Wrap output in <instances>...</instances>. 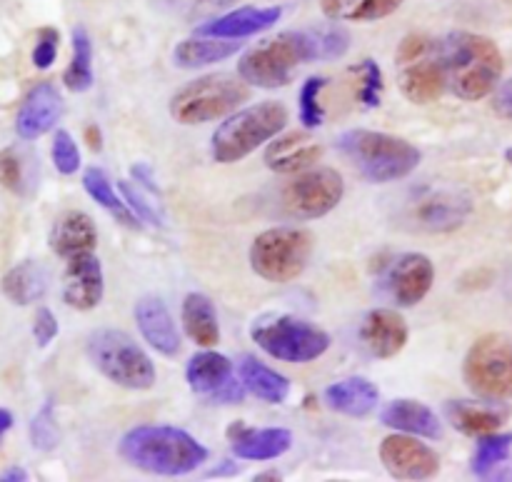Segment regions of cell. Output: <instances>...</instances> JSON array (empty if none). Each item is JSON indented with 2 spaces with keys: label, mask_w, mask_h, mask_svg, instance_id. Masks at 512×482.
Here are the masks:
<instances>
[{
  "label": "cell",
  "mask_w": 512,
  "mask_h": 482,
  "mask_svg": "<svg viewBox=\"0 0 512 482\" xmlns=\"http://www.w3.org/2000/svg\"><path fill=\"white\" fill-rule=\"evenodd\" d=\"M83 188H85V193H88L90 198L100 205V208L108 210V213L113 215L118 223H123L125 228H140V225H143L138 220V215L128 208V203L123 200V195L115 193L113 183H110L108 173H105L103 168H95V165L85 168Z\"/></svg>",
  "instance_id": "33"
},
{
  "label": "cell",
  "mask_w": 512,
  "mask_h": 482,
  "mask_svg": "<svg viewBox=\"0 0 512 482\" xmlns=\"http://www.w3.org/2000/svg\"><path fill=\"white\" fill-rule=\"evenodd\" d=\"M63 83L70 93H85L93 85V40L83 25L73 28V58L65 68Z\"/></svg>",
  "instance_id": "34"
},
{
  "label": "cell",
  "mask_w": 512,
  "mask_h": 482,
  "mask_svg": "<svg viewBox=\"0 0 512 482\" xmlns=\"http://www.w3.org/2000/svg\"><path fill=\"white\" fill-rule=\"evenodd\" d=\"M63 115V98L58 88L48 80L33 85L20 100V108L15 113V133L20 140H38L40 135L50 133L58 125Z\"/></svg>",
  "instance_id": "15"
},
{
  "label": "cell",
  "mask_w": 512,
  "mask_h": 482,
  "mask_svg": "<svg viewBox=\"0 0 512 482\" xmlns=\"http://www.w3.org/2000/svg\"><path fill=\"white\" fill-rule=\"evenodd\" d=\"M512 450V433H488L478 438V448L473 455V473L478 478H490L508 460Z\"/></svg>",
  "instance_id": "35"
},
{
  "label": "cell",
  "mask_w": 512,
  "mask_h": 482,
  "mask_svg": "<svg viewBox=\"0 0 512 482\" xmlns=\"http://www.w3.org/2000/svg\"><path fill=\"white\" fill-rule=\"evenodd\" d=\"M345 195V183L338 170L318 168L300 173L283 190V208L290 218L315 220L328 215L340 205Z\"/></svg>",
  "instance_id": "12"
},
{
  "label": "cell",
  "mask_w": 512,
  "mask_h": 482,
  "mask_svg": "<svg viewBox=\"0 0 512 482\" xmlns=\"http://www.w3.org/2000/svg\"><path fill=\"white\" fill-rule=\"evenodd\" d=\"M505 160H508V163L512 165V148H508V150H505Z\"/></svg>",
  "instance_id": "49"
},
{
  "label": "cell",
  "mask_w": 512,
  "mask_h": 482,
  "mask_svg": "<svg viewBox=\"0 0 512 482\" xmlns=\"http://www.w3.org/2000/svg\"><path fill=\"white\" fill-rule=\"evenodd\" d=\"M0 185L15 195L25 193V168L23 158L15 148L0 150Z\"/></svg>",
  "instance_id": "40"
},
{
  "label": "cell",
  "mask_w": 512,
  "mask_h": 482,
  "mask_svg": "<svg viewBox=\"0 0 512 482\" xmlns=\"http://www.w3.org/2000/svg\"><path fill=\"white\" fill-rule=\"evenodd\" d=\"M185 380H188L190 390L198 395H215L233 383V363L225 355L213 353V350H203V353L193 355L185 368Z\"/></svg>",
  "instance_id": "30"
},
{
  "label": "cell",
  "mask_w": 512,
  "mask_h": 482,
  "mask_svg": "<svg viewBox=\"0 0 512 482\" xmlns=\"http://www.w3.org/2000/svg\"><path fill=\"white\" fill-rule=\"evenodd\" d=\"M50 158L60 175H75L80 170V148L68 130H55L50 143Z\"/></svg>",
  "instance_id": "38"
},
{
  "label": "cell",
  "mask_w": 512,
  "mask_h": 482,
  "mask_svg": "<svg viewBox=\"0 0 512 482\" xmlns=\"http://www.w3.org/2000/svg\"><path fill=\"white\" fill-rule=\"evenodd\" d=\"M30 445L40 453H50V450L58 448L60 443V430H58V420H55V405L53 400H45L43 408L33 415L30 420Z\"/></svg>",
  "instance_id": "36"
},
{
  "label": "cell",
  "mask_w": 512,
  "mask_h": 482,
  "mask_svg": "<svg viewBox=\"0 0 512 482\" xmlns=\"http://www.w3.org/2000/svg\"><path fill=\"white\" fill-rule=\"evenodd\" d=\"M183 318L185 335L193 340L200 348H213L220 340V325H218V310H215L213 300L203 293H188L183 300Z\"/></svg>",
  "instance_id": "31"
},
{
  "label": "cell",
  "mask_w": 512,
  "mask_h": 482,
  "mask_svg": "<svg viewBox=\"0 0 512 482\" xmlns=\"http://www.w3.org/2000/svg\"><path fill=\"white\" fill-rule=\"evenodd\" d=\"M48 280L50 275L45 265H40L38 260H23L3 275L0 288L10 303L28 308V305L43 300V295L48 293Z\"/></svg>",
  "instance_id": "28"
},
{
  "label": "cell",
  "mask_w": 512,
  "mask_h": 482,
  "mask_svg": "<svg viewBox=\"0 0 512 482\" xmlns=\"http://www.w3.org/2000/svg\"><path fill=\"white\" fill-rule=\"evenodd\" d=\"M85 353L95 370L120 388L148 390L155 385L153 360L123 330L103 328L90 333Z\"/></svg>",
  "instance_id": "7"
},
{
  "label": "cell",
  "mask_w": 512,
  "mask_h": 482,
  "mask_svg": "<svg viewBox=\"0 0 512 482\" xmlns=\"http://www.w3.org/2000/svg\"><path fill=\"white\" fill-rule=\"evenodd\" d=\"M48 243L50 250L63 260L83 253H95L98 228H95L93 218L88 213H83V210H65L63 215L55 218L48 235Z\"/></svg>",
  "instance_id": "21"
},
{
  "label": "cell",
  "mask_w": 512,
  "mask_h": 482,
  "mask_svg": "<svg viewBox=\"0 0 512 482\" xmlns=\"http://www.w3.org/2000/svg\"><path fill=\"white\" fill-rule=\"evenodd\" d=\"M30 480L28 470L20 468V465H10V468H5L3 473H0V482H25Z\"/></svg>",
  "instance_id": "46"
},
{
  "label": "cell",
  "mask_w": 512,
  "mask_h": 482,
  "mask_svg": "<svg viewBox=\"0 0 512 482\" xmlns=\"http://www.w3.org/2000/svg\"><path fill=\"white\" fill-rule=\"evenodd\" d=\"M360 83L358 90V100L365 105V108H378L383 103V88H385V80H383V70L380 65L375 63L373 58H365L360 63Z\"/></svg>",
  "instance_id": "39"
},
{
  "label": "cell",
  "mask_w": 512,
  "mask_h": 482,
  "mask_svg": "<svg viewBox=\"0 0 512 482\" xmlns=\"http://www.w3.org/2000/svg\"><path fill=\"white\" fill-rule=\"evenodd\" d=\"M465 385L483 400L512 398V340L490 333L473 343L463 365Z\"/></svg>",
  "instance_id": "11"
},
{
  "label": "cell",
  "mask_w": 512,
  "mask_h": 482,
  "mask_svg": "<svg viewBox=\"0 0 512 482\" xmlns=\"http://www.w3.org/2000/svg\"><path fill=\"white\" fill-rule=\"evenodd\" d=\"M350 48V33L340 23L285 30L260 40L238 60V75L255 88L275 90L293 80V70L305 63H328L343 58Z\"/></svg>",
  "instance_id": "1"
},
{
  "label": "cell",
  "mask_w": 512,
  "mask_h": 482,
  "mask_svg": "<svg viewBox=\"0 0 512 482\" xmlns=\"http://www.w3.org/2000/svg\"><path fill=\"white\" fill-rule=\"evenodd\" d=\"M243 100H248V83L240 75H200L170 98V115L180 125L213 123L238 110Z\"/></svg>",
  "instance_id": "6"
},
{
  "label": "cell",
  "mask_w": 512,
  "mask_h": 482,
  "mask_svg": "<svg viewBox=\"0 0 512 482\" xmlns=\"http://www.w3.org/2000/svg\"><path fill=\"white\" fill-rule=\"evenodd\" d=\"M85 138H88V145L93 150H100L103 148V143H100V130L95 128V125H90L88 130H85Z\"/></svg>",
  "instance_id": "48"
},
{
  "label": "cell",
  "mask_w": 512,
  "mask_h": 482,
  "mask_svg": "<svg viewBox=\"0 0 512 482\" xmlns=\"http://www.w3.org/2000/svg\"><path fill=\"white\" fill-rule=\"evenodd\" d=\"M313 255V235L295 225H278L250 245V268L268 283H290L300 278Z\"/></svg>",
  "instance_id": "9"
},
{
  "label": "cell",
  "mask_w": 512,
  "mask_h": 482,
  "mask_svg": "<svg viewBox=\"0 0 512 482\" xmlns=\"http://www.w3.org/2000/svg\"><path fill=\"white\" fill-rule=\"evenodd\" d=\"M118 190H120V195H123L125 203H128V208L133 210L135 215H138L140 223H148V225H155V228H163V225H165L163 215H160L158 210L153 208V203H150V200H145V195L140 193V185H138V188H133L128 180H118Z\"/></svg>",
  "instance_id": "41"
},
{
  "label": "cell",
  "mask_w": 512,
  "mask_h": 482,
  "mask_svg": "<svg viewBox=\"0 0 512 482\" xmlns=\"http://www.w3.org/2000/svg\"><path fill=\"white\" fill-rule=\"evenodd\" d=\"M408 335V323L403 315L388 308L370 310L360 323V343L378 360L395 358L408 343Z\"/></svg>",
  "instance_id": "18"
},
{
  "label": "cell",
  "mask_w": 512,
  "mask_h": 482,
  "mask_svg": "<svg viewBox=\"0 0 512 482\" xmlns=\"http://www.w3.org/2000/svg\"><path fill=\"white\" fill-rule=\"evenodd\" d=\"M395 60L400 65V90L410 103L428 105L448 90V78H445L443 60L438 53V38L423 33L405 35Z\"/></svg>",
  "instance_id": "10"
},
{
  "label": "cell",
  "mask_w": 512,
  "mask_h": 482,
  "mask_svg": "<svg viewBox=\"0 0 512 482\" xmlns=\"http://www.w3.org/2000/svg\"><path fill=\"white\" fill-rule=\"evenodd\" d=\"M448 88L463 100H480L498 88L503 55L490 38L468 30H455L438 40Z\"/></svg>",
  "instance_id": "3"
},
{
  "label": "cell",
  "mask_w": 512,
  "mask_h": 482,
  "mask_svg": "<svg viewBox=\"0 0 512 482\" xmlns=\"http://www.w3.org/2000/svg\"><path fill=\"white\" fill-rule=\"evenodd\" d=\"M105 293L103 265L95 253L75 255L65 260L63 273V300L75 310L98 308Z\"/></svg>",
  "instance_id": "16"
},
{
  "label": "cell",
  "mask_w": 512,
  "mask_h": 482,
  "mask_svg": "<svg viewBox=\"0 0 512 482\" xmlns=\"http://www.w3.org/2000/svg\"><path fill=\"white\" fill-rule=\"evenodd\" d=\"M230 450L240 460H275L293 448V433L285 428H248L238 423L228 430Z\"/></svg>",
  "instance_id": "22"
},
{
  "label": "cell",
  "mask_w": 512,
  "mask_h": 482,
  "mask_svg": "<svg viewBox=\"0 0 512 482\" xmlns=\"http://www.w3.org/2000/svg\"><path fill=\"white\" fill-rule=\"evenodd\" d=\"M323 155V145L308 133H288L283 138L275 135L273 143L265 150V165L273 173H303Z\"/></svg>",
  "instance_id": "23"
},
{
  "label": "cell",
  "mask_w": 512,
  "mask_h": 482,
  "mask_svg": "<svg viewBox=\"0 0 512 482\" xmlns=\"http://www.w3.org/2000/svg\"><path fill=\"white\" fill-rule=\"evenodd\" d=\"M380 420L388 428L398 430V433L418 435V438L438 440L443 435V423H440L438 415L428 405L410 398H398L385 405L383 413H380Z\"/></svg>",
  "instance_id": "24"
},
{
  "label": "cell",
  "mask_w": 512,
  "mask_h": 482,
  "mask_svg": "<svg viewBox=\"0 0 512 482\" xmlns=\"http://www.w3.org/2000/svg\"><path fill=\"white\" fill-rule=\"evenodd\" d=\"M385 470L398 480H430L440 473V458L418 435H390L380 445Z\"/></svg>",
  "instance_id": "13"
},
{
  "label": "cell",
  "mask_w": 512,
  "mask_h": 482,
  "mask_svg": "<svg viewBox=\"0 0 512 482\" xmlns=\"http://www.w3.org/2000/svg\"><path fill=\"white\" fill-rule=\"evenodd\" d=\"M250 338L283 363H313L330 348V335L298 315H260L250 325Z\"/></svg>",
  "instance_id": "8"
},
{
  "label": "cell",
  "mask_w": 512,
  "mask_h": 482,
  "mask_svg": "<svg viewBox=\"0 0 512 482\" xmlns=\"http://www.w3.org/2000/svg\"><path fill=\"white\" fill-rule=\"evenodd\" d=\"M493 108L495 113L503 115V118L512 120V78L505 80L498 90H495V98H493Z\"/></svg>",
  "instance_id": "44"
},
{
  "label": "cell",
  "mask_w": 512,
  "mask_h": 482,
  "mask_svg": "<svg viewBox=\"0 0 512 482\" xmlns=\"http://www.w3.org/2000/svg\"><path fill=\"white\" fill-rule=\"evenodd\" d=\"M58 48H60V33L55 28H40L38 38H35L33 45V65L38 70H48L50 65L55 63L58 58Z\"/></svg>",
  "instance_id": "42"
},
{
  "label": "cell",
  "mask_w": 512,
  "mask_h": 482,
  "mask_svg": "<svg viewBox=\"0 0 512 482\" xmlns=\"http://www.w3.org/2000/svg\"><path fill=\"white\" fill-rule=\"evenodd\" d=\"M405 0H320V10L335 23H375L398 13Z\"/></svg>",
  "instance_id": "32"
},
{
  "label": "cell",
  "mask_w": 512,
  "mask_h": 482,
  "mask_svg": "<svg viewBox=\"0 0 512 482\" xmlns=\"http://www.w3.org/2000/svg\"><path fill=\"white\" fill-rule=\"evenodd\" d=\"M135 323L140 335L153 350L165 358H175L180 353V335L168 305L158 295H145L135 303Z\"/></svg>",
  "instance_id": "20"
},
{
  "label": "cell",
  "mask_w": 512,
  "mask_h": 482,
  "mask_svg": "<svg viewBox=\"0 0 512 482\" xmlns=\"http://www.w3.org/2000/svg\"><path fill=\"white\" fill-rule=\"evenodd\" d=\"M285 125H288V108L278 100L250 105L218 125L210 140V155L215 163H238L280 135Z\"/></svg>",
  "instance_id": "5"
},
{
  "label": "cell",
  "mask_w": 512,
  "mask_h": 482,
  "mask_svg": "<svg viewBox=\"0 0 512 482\" xmlns=\"http://www.w3.org/2000/svg\"><path fill=\"white\" fill-rule=\"evenodd\" d=\"M338 150L370 183H395L418 170L420 150L408 140L378 130H345L338 138Z\"/></svg>",
  "instance_id": "4"
},
{
  "label": "cell",
  "mask_w": 512,
  "mask_h": 482,
  "mask_svg": "<svg viewBox=\"0 0 512 482\" xmlns=\"http://www.w3.org/2000/svg\"><path fill=\"white\" fill-rule=\"evenodd\" d=\"M13 425H15V415H13V410L0 408V443H3L5 435H8L10 430H13Z\"/></svg>",
  "instance_id": "47"
},
{
  "label": "cell",
  "mask_w": 512,
  "mask_h": 482,
  "mask_svg": "<svg viewBox=\"0 0 512 482\" xmlns=\"http://www.w3.org/2000/svg\"><path fill=\"white\" fill-rule=\"evenodd\" d=\"M58 318L50 308L40 305L33 315V338L38 348H48L55 338H58Z\"/></svg>",
  "instance_id": "43"
},
{
  "label": "cell",
  "mask_w": 512,
  "mask_h": 482,
  "mask_svg": "<svg viewBox=\"0 0 512 482\" xmlns=\"http://www.w3.org/2000/svg\"><path fill=\"white\" fill-rule=\"evenodd\" d=\"M323 400L335 413L348 415V418H368L378 408L380 390L365 378H345L340 383L328 385Z\"/></svg>",
  "instance_id": "26"
},
{
  "label": "cell",
  "mask_w": 512,
  "mask_h": 482,
  "mask_svg": "<svg viewBox=\"0 0 512 482\" xmlns=\"http://www.w3.org/2000/svg\"><path fill=\"white\" fill-rule=\"evenodd\" d=\"M238 375H240V385H243L250 395L263 400V403L280 405L288 400L290 380L285 378V375H280L278 370L260 363V360L253 358V355H243V358H240Z\"/></svg>",
  "instance_id": "29"
},
{
  "label": "cell",
  "mask_w": 512,
  "mask_h": 482,
  "mask_svg": "<svg viewBox=\"0 0 512 482\" xmlns=\"http://www.w3.org/2000/svg\"><path fill=\"white\" fill-rule=\"evenodd\" d=\"M243 48V40H230V38H213V35H198L185 38L175 45L173 50V63L185 70H198L208 68V65L228 60L238 55Z\"/></svg>",
  "instance_id": "25"
},
{
  "label": "cell",
  "mask_w": 512,
  "mask_h": 482,
  "mask_svg": "<svg viewBox=\"0 0 512 482\" xmlns=\"http://www.w3.org/2000/svg\"><path fill=\"white\" fill-rule=\"evenodd\" d=\"M435 280L433 260L423 253H403L393 260L388 275H385V288H388L393 303L400 308H413L425 295L430 293Z\"/></svg>",
  "instance_id": "14"
},
{
  "label": "cell",
  "mask_w": 512,
  "mask_h": 482,
  "mask_svg": "<svg viewBox=\"0 0 512 482\" xmlns=\"http://www.w3.org/2000/svg\"><path fill=\"white\" fill-rule=\"evenodd\" d=\"M328 85V78H320V75H313L303 83L300 88V98H298V108H300V123L303 128L315 130L325 123V110L320 105V90Z\"/></svg>",
  "instance_id": "37"
},
{
  "label": "cell",
  "mask_w": 512,
  "mask_h": 482,
  "mask_svg": "<svg viewBox=\"0 0 512 482\" xmlns=\"http://www.w3.org/2000/svg\"><path fill=\"white\" fill-rule=\"evenodd\" d=\"M118 453L130 468L160 478H178L198 470L208 460V448L190 433L170 425H138L128 430Z\"/></svg>",
  "instance_id": "2"
},
{
  "label": "cell",
  "mask_w": 512,
  "mask_h": 482,
  "mask_svg": "<svg viewBox=\"0 0 512 482\" xmlns=\"http://www.w3.org/2000/svg\"><path fill=\"white\" fill-rule=\"evenodd\" d=\"M130 175H133L135 183H138L140 188L150 190V193H153V195L160 193L158 183H153V170H150V165H145V163L133 165V168H130Z\"/></svg>",
  "instance_id": "45"
},
{
  "label": "cell",
  "mask_w": 512,
  "mask_h": 482,
  "mask_svg": "<svg viewBox=\"0 0 512 482\" xmlns=\"http://www.w3.org/2000/svg\"><path fill=\"white\" fill-rule=\"evenodd\" d=\"M490 403L493 400H450L445 405V418L463 435L480 438V435L495 433L505 423L503 410Z\"/></svg>",
  "instance_id": "27"
},
{
  "label": "cell",
  "mask_w": 512,
  "mask_h": 482,
  "mask_svg": "<svg viewBox=\"0 0 512 482\" xmlns=\"http://www.w3.org/2000/svg\"><path fill=\"white\" fill-rule=\"evenodd\" d=\"M280 18H283V8H280V5H268V8L245 5V8L230 10V13L218 15V18L198 25L195 33L213 35V38L245 40L250 38V35H258L263 33V30H270L273 25H278Z\"/></svg>",
  "instance_id": "19"
},
{
  "label": "cell",
  "mask_w": 512,
  "mask_h": 482,
  "mask_svg": "<svg viewBox=\"0 0 512 482\" xmlns=\"http://www.w3.org/2000/svg\"><path fill=\"white\" fill-rule=\"evenodd\" d=\"M470 210H473V203L468 195L453 193V190H433V193L420 195L410 218L418 228L430 230V233H450L468 220Z\"/></svg>",
  "instance_id": "17"
}]
</instances>
